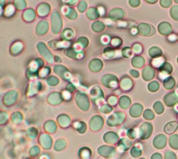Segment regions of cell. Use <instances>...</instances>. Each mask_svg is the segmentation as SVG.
Returning a JSON list of instances; mask_svg holds the SVG:
<instances>
[{
	"instance_id": "1",
	"label": "cell",
	"mask_w": 178,
	"mask_h": 159,
	"mask_svg": "<svg viewBox=\"0 0 178 159\" xmlns=\"http://www.w3.org/2000/svg\"><path fill=\"white\" fill-rule=\"evenodd\" d=\"M126 118V115L124 112H117L113 113L112 115L109 117L106 121V124L109 127H118L122 124L124 119Z\"/></svg>"
},
{
	"instance_id": "2",
	"label": "cell",
	"mask_w": 178,
	"mask_h": 159,
	"mask_svg": "<svg viewBox=\"0 0 178 159\" xmlns=\"http://www.w3.org/2000/svg\"><path fill=\"white\" fill-rule=\"evenodd\" d=\"M101 81H102V84L104 86L109 89H116L118 85H119L118 77L114 76V75H105L102 77Z\"/></svg>"
},
{
	"instance_id": "3",
	"label": "cell",
	"mask_w": 178,
	"mask_h": 159,
	"mask_svg": "<svg viewBox=\"0 0 178 159\" xmlns=\"http://www.w3.org/2000/svg\"><path fill=\"white\" fill-rule=\"evenodd\" d=\"M152 126L148 122H145L141 125L138 129V137L141 140H147L151 136L152 132Z\"/></svg>"
},
{
	"instance_id": "4",
	"label": "cell",
	"mask_w": 178,
	"mask_h": 159,
	"mask_svg": "<svg viewBox=\"0 0 178 159\" xmlns=\"http://www.w3.org/2000/svg\"><path fill=\"white\" fill-rule=\"evenodd\" d=\"M91 92H93L96 94V95L93 94H90V97L92 101L93 102V103L96 104L97 106H98V103H100L102 102L104 100H105V96H104V92L101 89L100 87L96 86L94 87L93 88H92V89L91 90Z\"/></svg>"
},
{
	"instance_id": "5",
	"label": "cell",
	"mask_w": 178,
	"mask_h": 159,
	"mask_svg": "<svg viewBox=\"0 0 178 159\" xmlns=\"http://www.w3.org/2000/svg\"><path fill=\"white\" fill-rule=\"evenodd\" d=\"M134 82H133L131 77L129 76H127V75L123 76H122V78H121V81L120 82V87L121 88L120 89L124 92H128L132 89L133 85H134Z\"/></svg>"
},
{
	"instance_id": "6",
	"label": "cell",
	"mask_w": 178,
	"mask_h": 159,
	"mask_svg": "<svg viewBox=\"0 0 178 159\" xmlns=\"http://www.w3.org/2000/svg\"><path fill=\"white\" fill-rule=\"evenodd\" d=\"M167 138L164 135H158L153 140V145L155 148L161 149L164 148L166 145Z\"/></svg>"
},
{
	"instance_id": "7",
	"label": "cell",
	"mask_w": 178,
	"mask_h": 159,
	"mask_svg": "<svg viewBox=\"0 0 178 159\" xmlns=\"http://www.w3.org/2000/svg\"><path fill=\"white\" fill-rule=\"evenodd\" d=\"M120 142L123 144V145H122V144H120V143L117 144V150L120 152H124L128 151V149H129V148L131 147V146L132 145V141L129 139L125 138V137L121 138Z\"/></svg>"
},
{
	"instance_id": "8",
	"label": "cell",
	"mask_w": 178,
	"mask_h": 159,
	"mask_svg": "<svg viewBox=\"0 0 178 159\" xmlns=\"http://www.w3.org/2000/svg\"><path fill=\"white\" fill-rule=\"evenodd\" d=\"M164 101L167 106H173L178 101V95L176 93H171L165 96Z\"/></svg>"
},
{
	"instance_id": "9",
	"label": "cell",
	"mask_w": 178,
	"mask_h": 159,
	"mask_svg": "<svg viewBox=\"0 0 178 159\" xmlns=\"http://www.w3.org/2000/svg\"><path fill=\"white\" fill-rule=\"evenodd\" d=\"M155 76V71L150 66H148L147 67H145L143 71H142V77L144 80L145 81H149L154 78V77Z\"/></svg>"
},
{
	"instance_id": "10",
	"label": "cell",
	"mask_w": 178,
	"mask_h": 159,
	"mask_svg": "<svg viewBox=\"0 0 178 159\" xmlns=\"http://www.w3.org/2000/svg\"><path fill=\"white\" fill-rule=\"evenodd\" d=\"M143 111V106L140 103H134L129 110V114L132 117L137 118L141 115Z\"/></svg>"
},
{
	"instance_id": "11",
	"label": "cell",
	"mask_w": 178,
	"mask_h": 159,
	"mask_svg": "<svg viewBox=\"0 0 178 159\" xmlns=\"http://www.w3.org/2000/svg\"><path fill=\"white\" fill-rule=\"evenodd\" d=\"M58 124L62 128H66L70 125V117L68 115H60L57 118Z\"/></svg>"
},
{
	"instance_id": "12",
	"label": "cell",
	"mask_w": 178,
	"mask_h": 159,
	"mask_svg": "<svg viewBox=\"0 0 178 159\" xmlns=\"http://www.w3.org/2000/svg\"><path fill=\"white\" fill-rule=\"evenodd\" d=\"M178 128V123L177 122H171L166 124L164 127V132L166 134H173L176 132Z\"/></svg>"
},
{
	"instance_id": "13",
	"label": "cell",
	"mask_w": 178,
	"mask_h": 159,
	"mask_svg": "<svg viewBox=\"0 0 178 159\" xmlns=\"http://www.w3.org/2000/svg\"><path fill=\"white\" fill-rule=\"evenodd\" d=\"M73 126L75 129L80 134L84 133L86 131L87 129V124H85L84 122L82 121H76L73 124Z\"/></svg>"
},
{
	"instance_id": "14",
	"label": "cell",
	"mask_w": 178,
	"mask_h": 159,
	"mask_svg": "<svg viewBox=\"0 0 178 159\" xmlns=\"http://www.w3.org/2000/svg\"><path fill=\"white\" fill-rule=\"evenodd\" d=\"M131 98L129 97H127V96H123L119 99V106L124 110L128 108L131 105Z\"/></svg>"
},
{
	"instance_id": "15",
	"label": "cell",
	"mask_w": 178,
	"mask_h": 159,
	"mask_svg": "<svg viewBox=\"0 0 178 159\" xmlns=\"http://www.w3.org/2000/svg\"><path fill=\"white\" fill-rule=\"evenodd\" d=\"M141 144H136L130 150V154L134 158H138L142 154V149L139 147Z\"/></svg>"
},
{
	"instance_id": "16",
	"label": "cell",
	"mask_w": 178,
	"mask_h": 159,
	"mask_svg": "<svg viewBox=\"0 0 178 159\" xmlns=\"http://www.w3.org/2000/svg\"><path fill=\"white\" fill-rule=\"evenodd\" d=\"M132 64L134 67L140 68L145 64V60L142 57H136L132 60Z\"/></svg>"
},
{
	"instance_id": "17",
	"label": "cell",
	"mask_w": 178,
	"mask_h": 159,
	"mask_svg": "<svg viewBox=\"0 0 178 159\" xmlns=\"http://www.w3.org/2000/svg\"><path fill=\"white\" fill-rule=\"evenodd\" d=\"M176 85V80L173 77H168L164 80V87L166 89H172Z\"/></svg>"
},
{
	"instance_id": "18",
	"label": "cell",
	"mask_w": 178,
	"mask_h": 159,
	"mask_svg": "<svg viewBox=\"0 0 178 159\" xmlns=\"http://www.w3.org/2000/svg\"><path fill=\"white\" fill-rule=\"evenodd\" d=\"M79 156L82 158H88L91 156V149L88 147H82L79 149Z\"/></svg>"
},
{
	"instance_id": "19",
	"label": "cell",
	"mask_w": 178,
	"mask_h": 159,
	"mask_svg": "<svg viewBox=\"0 0 178 159\" xmlns=\"http://www.w3.org/2000/svg\"><path fill=\"white\" fill-rule=\"evenodd\" d=\"M51 73V68L48 66H44L38 72V77L40 78H45L48 75Z\"/></svg>"
},
{
	"instance_id": "20",
	"label": "cell",
	"mask_w": 178,
	"mask_h": 159,
	"mask_svg": "<svg viewBox=\"0 0 178 159\" xmlns=\"http://www.w3.org/2000/svg\"><path fill=\"white\" fill-rule=\"evenodd\" d=\"M169 145L173 149H178V135H173L169 138Z\"/></svg>"
},
{
	"instance_id": "21",
	"label": "cell",
	"mask_w": 178,
	"mask_h": 159,
	"mask_svg": "<svg viewBox=\"0 0 178 159\" xmlns=\"http://www.w3.org/2000/svg\"><path fill=\"white\" fill-rule=\"evenodd\" d=\"M59 82H60V80L57 77H55V76H49L47 77L46 78V82L48 85L49 86H56L59 85Z\"/></svg>"
},
{
	"instance_id": "22",
	"label": "cell",
	"mask_w": 178,
	"mask_h": 159,
	"mask_svg": "<svg viewBox=\"0 0 178 159\" xmlns=\"http://www.w3.org/2000/svg\"><path fill=\"white\" fill-rule=\"evenodd\" d=\"M153 108L155 110V112L158 115H160V114H162L164 112V107L163 104L161 103L160 101H157L155 103L153 106Z\"/></svg>"
},
{
	"instance_id": "23",
	"label": "cell",
	"mask_w": 178,
	"mask_h": 159,
	"mask_svg": "<svg viewBox=\"0 0 178 159\" xmlns=\"http://www.w3.org/2000/svg\"><path fill=\"white\" fill-rule=\"evenodd\" d=\"M159 71H165L168 74H170L173 71V67H172V66L169 63L164 62L162 67L159 68Z\"/></svg>"
},
{
	"instance_id": "24",
	"label": "cell",
	"mask_w": 178,
	"mask_h": 159,
	"mask_svg": "<svg viewBox=\"0 0 178 159\" xmlns=\"http://www.w3.org/2000/svg\"><path fill=\"white\" fill-rule=\"evenodd\" d=\"M164 63V59L161 57H156L155 59L152 60V64L154 67L159 68Z\"/></svg>"
},
{
	"instance_id": "25",
	"label": "cell",
	"mask_w": 178,
	"mask_h": 159,
	"mask_svg": "<svg viewBox=\"0 0 178 159\" xmlns=\"http://www.w3.org/2000/svg\"><path fill=\"white\" fill-rule=\"evenodd\" d=\"M148 89L152 92H155L158 91L159 89V84L157 81H152V82L148 84Z\"/></svg>"
},
{
	"instance_id": "26",
	"label": "cell",
	"mask_w": 178,
	"mask_h": 159,
	"mask_svg": "<svg viewBox=\"0 0 178 159\" xmlns=\"http://www.w3.org/2000/svg\"><path fill=\"white\" fill-rule=\"evenodd\" d=\"M143 117L147 120H152L155 118V114L150 109H147L144 111Z\"/></svg>"
},
{
	"instance_id": "27",
	"label": "cell",
	"mask_w": 178,
	"mask_h": 159,
	"mask_svg": "<svg viewBox=\"0 0 178 159\" xmlns=\"http://www.w3.org/2000/svg\"><path fill=\"white\" fill-rule=\"evenodd\" d=\"M156 50V47H154V48H152L150 51H149V54H150V56L152 57L153 58H155V57H160L162 55V51L160 50V49L157 48V50Z\"/></svg>"
},
{
	"instance_id": "28",
	"label": "cell",
	"mask_w": 178,
	"mask_h": 159,
	"mask_svg": "<svg viewBox=\"0 0 178 159\" xmlns=\"http://www.w3.org/2000/svg\"><path fill=\"white\" fill-rule=\"evenodd\" d=\"M118 98L116 96L114 95L109 96L107 98V103L111 106H115V105H116L118 103Z\"/></svg>"
},
{
	"instance_id": "29",
	"label": "cell",
	"mask_w": 178,
	"mask_h": 159,
	"mask_svg": "<svg viewBox=\"0 0 178 159\" xmlns=\"http://www.w3.org/2000/svg\"><path fill=\"white\" fill-rule=\"evenodd\" d=\"M61 94H62V97H63L64 101H69L71 100V98H73V94H71L70 92H69L67 89L63 90V91L61 92Z\"/></svg>"
},
{
	"instance_id": "30",
	"label": "cell",
	"mask_w": 178,
	"mask_h": 159,
	"mask_svg": "<svg viewBox=\"0 0 178 159\" xmlns=\"http://www.w3.org/2000/svg\"><path fill=\"white\" fill-rule=\"evenodd\" d=\"M101 108V112H103V113H109L111 112L113 108H112V106H110L109 104H105V105H101L100 106Z\"/></svg>"
},
{
	"instance_id": "31",
	"label": "cell",
	"mask_w": 178,
	"mask_h": 159,
	"mask_svg": "<svg viewBox=\"0 0 178 159\" xmlns=\"http://www.w3.org/2000/svg\"><path fill=\"white\" fill-rule=\"evenodd\" d=\"M137 133L134 129H129L127 132V136L130 140H134L137 136Z\"/></svg>"
},
{
	"instance_id": "32",
	"label": "cell",
	"mask_w": 178,
	"mask_h": 159,
	"mask_svg": "<svg viewBox=\"0 0 178 159\" xmlns=\"http://www.w3.org/2000/svg\"><path fill=\"white\" fill-rule=\"evenodd\" d=\"M165 158H176V155L173 152L168 151L165 154Z\"/></svg>"
},
{
	"instance_id": "33",
	"label": "cell",
	"mask_w": 178,
	"mask_h": 159,
	"mask_svg": "<svg viewBox=\"0 0 178 159\" xmlns=\"http://www.w3.org/2000/svg\"><path fill=\"white\" fill-rule=\"evenodd\" d=\"M66 89L68 90V91L70 92H73L76 89V87H75V86L74 85V84L73 83H71V82H69L68 84V85H66Z\"/></svg>"
},
{
	"instance_id": "34",
	"label": "cell",
	"mask_w": 178,
	"mask_h": 159,
	"mask_svg": "<svg viewBox=\"0 0 178 159\" xmlns=\"http://www.w3.org/2000/svg\"><path fill=\"white\" fill-rule=\"evenodd\" d=\"M129 73L130 75H132V76L134 77V78H138L139 77V73L134 69H131L129 70Z\"/></svg>"
},
{
	"instance_id": "35",
	"label": "cell",
	"mask_w": 178,
	"mask_h": 159,
	"mask_svg": "<svg viewBox=\"0 0 178 159\" xmlns=\"http://www.w3.org/2000/svg\"><path fill=\"white\" fill-rule=\"evenodd\" d=\"M152 158H162V156L161 154H159V153H155V154H154L152 157Z\"/></svg>"
},
{
	"instance_id": "36",
	"label": "cell",
	"mask_w": 178,
	"mask_h": 159,
	"mask_svg": "<svg viewBox=\"0 0 178 159\" xmlns=\"http://www.w3.org/2000/svg\"><path fill=\"white\" fill-rule=\"evenodd\" d=\"M54 60H55L54 62H56V63H59V62H62V59H61V58H59V57H57V56H56V57H55Z\"/></svg>"
},
{
	"instance_id": "37",
	"label": "cell",
	"mask_w": 178,
	"mask_h": 159,
	"mask_svg": "<svg viewBox=\"0 0 178 159\" xmlns=\"http://www.w3.org/2000/svg\"><path fill=\"white\" fill-rule=\"evenodd\" d=\"M175 110L177 111V112H178V104L176 105V106H175Z\"/></svg>"
},
{
	"instance_id": "38",
	"label": "cell",
	"mask_w": 178,
	"mask_h": 159,
	"mask_svg": "<svg viewBox=\"0 0 178 159\" xmlns=\"http://www.w3.org/2000/svg\"><path fill=\"white\" fill-rule=\"evenodd\" d=\"M177 62H178V59H177Z\"/></svg>"
}]
</instances>
